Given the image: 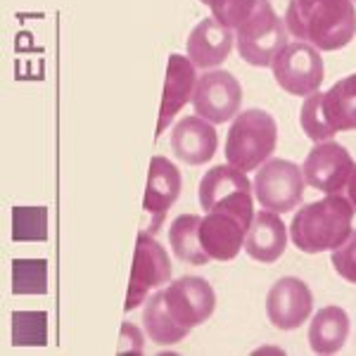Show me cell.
<instances>
[{
  "label": "cell",
  "instance_id": "14",
  "mask_svg": "<svg viewBox=\"0 0 356 356\" xmlns=\"http://www.w3.org/2000/svg\"><path fill=\"white\" fill-rule=\"evenodd\" d=\"M178 195H181V171L166 157H152L150 174H147L145 204H143L145 216L150 219L145 226V231L150 235H154L162 228L166 211L174 207Z\"/></svg>",
  "mask_w": 356,
  "mask_h": 356
},
{
  "label": "cell",
  "instance_id": "11",
  "mask_svg": "<svg viewBox=\"0 0 356 356\" xmlns=\"http://www.w3.org/2000/svg\"><path fill=\"white\" fill-rule=\"evenodd\" d=\"M243 86L231 72H209L197 79L193 93V107L197 117L211 124H226L240 114Z\"/></svg>",
  "mask_w": 356,
  "mask_h": 356
},
{
  "label": "cell",
  "instance_id": "18",
  "mask_svg": "<svg viewBox=\"0 0 356 356\" xmlns=\"http://www.w3.org/2000/svg\"><path fill=\"white\" fill-rule=\"evenodd\" d=\"M195 65L188 57L174 53L169 57L166 67V81H164V95L162 107H159V124H157V138L164 134L166 126L174 122V117L183 110L188 100H193L195 93Z\"/></svg>",
  "mask_w": 356,
  "mask_h": 356
},
{
  "label": "cell",
  "instance_id": "20",
  "mask_svg": "<svg viewBox=\"0 0 356 356\" xmlns=\"http://www.w3.org/2000/svg\"><path fill=\"white\" fill-rule=\"evenodd\" d=\"M349 337V316L342 307H323L309 325V344L314 354H335Z\"/></svg>",
  "mask_w": 356,
  "mask_h": 356
},
{
  "label": "cell",
  "instance_id": "12",
  "mask_svg": "<svg viewBox=\"0 0 356 356\" xmlns=\"http://www.w3.org/2000/svg\"><path fill=\"white\" fill-rule=\"evenodd\" d=\"M354 159L347 152V147L340 143L323 140L316 143L312 152L307 154L302 166L304 181L316 191H323L325 195H335L347 188V181L354 171Z\"/></svg>",
  "mask_w": 356,
  "mask_h": 356
},
{
  "label": "cell",
  "instance_id": "23",
  "mask_svg": "<svg viewBox=\"0 0 356 356\" xmlns=\"http://www.w3.org/2000/svg\"><path fill=\"white\" fill-rule=\"evenodd\" d=\"M200 3H204L211 10L214 19L221 22L223 26L238 29L254 15V10L264 0H200Z\"/></svg>",
  "mask_w": 356,
  "mask_h": 356
},
{
  "label": "cell",
  "instance_id": "5",
  "mask_svg": "<svg viewBox=\"0 0 356 356\" xmlns=\"http://www.w3.org/2000/svg\"><path fill=\"white\" fill-rule=\"evenodd\" d=\"M240 57L252 67H271L275 55L288 45V26L285 19L275 15L268 0H264L254 15L243 26L235 29Z\"/></svg>",
  "mask_w": 356,
  "mask_h": 356
},
{
  "label": "cell",
  "instance_id": "26",
  "mask_svg": "<svg viewBox=\"0 0 356 356\" xmlns=\"http://www.w3.org/2000/svg\"><path fill=\"white\" fill-rule=\"evenodd\" d=\"M347 200L352 202V207L356 209V166H354L352 176H349V181H347Z\"/></svg>",
  "mask_w": 356,
  "mask_h": 356
},
{
  "label": "cell",
  "instance_id": "16",
  "mask_svg": "<svg viewBox=\"0 0 356 356\" xmlns=\"http://www.w3.org/2000/svg\"><path fill=\"white\" fill-rule=\"evenodd\" d=\"M219 147V138L211 122L202 117H183L171 131V150L181 162L200 166L209 162Z\"/></svg>",
  "mask_w": 356,
  "mask_h": 356
},
{
  "label": "cell",
  "instance_id": "19",
  "mask_svg": "<svg viewBox=\"0 0 356 356\" xmlns=\"http://www.w3.org/2000/svg\"><path fill=\"white\" fill-rule=\"evenodd\" d=\"M288 247V228L275 211H259L252 219V226L245 238V252L254 261L273 264L283 257Z\"/></svg>",
  "mask_w": 356,
  "mask_h": 356
},
{
  "label": "cell",
  "instance_id": "3",
  "mask_svg": "<svg viewBox=\"0 0 356 356\" xmlns=\"http://www.w3.org/2000/svg\"><path fill=\"white\" fill-rule=\"evenodd\" d=\"M300 122L314 143L330 140L342 131H356V74L340 79L325 93L316 90L307 95Z\"/></svg>",
  "mask_w": 356,
  "mask_h": 356
},
{
  "label": "cell",
  "instance_id": "6",
  "mask_svg": "<svg viewBox=\"0 0 356 356\" xmlns=\"http://www.w3.org/2000/svg\"><path fill=\"white\" fill-rule=\"evenodd\" d=\"M154 297L162 304L171 323L183 332H191L193 328L202 325L204 321H209L216 309L214 290L200 275H183L166 290H159Z\"/></svg>",
  "mask_w": 356,
  "mask_h": 356
},
{
  "label": "cell",
  "instance_id": "9",
  "mask_svg": "<svg viewBox=\"0 0 356 356\" xmlns=\"http://www.w3.org/2000/svg\"><path fill=\"white\" fill-rule=\"evenodd\" d=\"M254 195L261 209L275 211V214H288L297 209L304 200L302 169L288 159H268L261 171H257Z\"/></svg>",
  "mask_w": 356,
  "mask_h": 356
},
{
  "label": "cell",
  "instance_id": "22",
  "mask_svg": "<svg viewBox=\"0 0 356 356\" xmlns=\"http://www.w3.org/2000/svg\"><path fill=\"white\" fill-rule=\"evenodd\" d=\"M143 323H145L147 337L159 344V347H169V344H178L181 340H186L188 332H183L181 328H176L171 323V318L164 314L162 304L157 302V297H150L145 304V312H143Z\"/></svg>",
  "mask_w": 356,
  "mask_h": 356
},
{
  "label": "cell",
  "instance_id": "1",
  "mask_svg": "<svg viewBox=\"0 0 356 356\" xmlns=\"http://www.w3.org/2000/svg\"><path fill=\"white\" fill-rule=\"evenodd\" d=\"M285 26L295 38L318 50H342L356 36L354 0H290Z\"/></svg>",
  "mask_w": 356,
  "mask_h": 356
},
{
  "label": "cell",
  "instance_id": "10",
  "mask_svg": "<svg viewBox=\"0 0 356 356\" xmlns=\"http://www.w3.org/2000/svg\"><path fill=\"white\" fill-rule=\"evenodd\" d=\"M171 280V261L162 245L147 231L138 233L134 268H131L129 295H126V312H134L147 300V292L166 285Z\"/></svg>",
  "mask_w": 356,
  "mask_h": 356
},
{
  "label": "cell",
  "instance_id": "27",
  "mask_svg": "<svg viewBox=\"0 0 356 356\" xmlns=\"http://www.w3.org/2000/svg\"><path fill=\"white\" fill-rule=\"evenodd\" d=\"M354 3H356V0H354Z\"/></svg>",
  "mask_w": 356,
  "mask_h": 356
},
{
  "label": "cell",
  "instance_id": "15",
  "mask_svg": "<svg viewBox=\"0 0 356 356\" xmlns=\"http://www.w3.org/2000/svg\"><path fill=\"white\" fill-rule=\"evenodd\" d=\"M250 226V221L228 214V211H209L200 221V243L209 254V259L231 261L243 250Z\"/></svg>",
  "mask_w": 356,
  "mask_h": 356
},
{
  "label": "cell",
  "instance_id": "25",
  "mask_svg": "<svg viewBox=\"0 0 356 356\" xmlns=\"http://www.w3.org/2000/svg\"><path fill=\"white\" fill-rule=\"evenodd\" d=\"M119 352L129 354H140L143 352V335L136 325L124 323L122 325V337H119Z\"/></svg>",
  "mask_w": 356,
  "mask_h": 356
},
{
  "label": "cell",
  "instance_id": "2",
  "mask_svg": "<svg viewBox=\"0 0 356 356\" xmlns=\"http://www.w3.org/2000/svg\"><path fill=\"white\" fill-rule=\"evenodd\" d=\"M354 207L340 193L328 195L318 202L304 204L290 223V235L297 250L318 254L340 247L352 233Z\"/></svg>",
  "mask_w": 356,
  "mask_h": 356
},
{
  "label": "cell",
  "instance_id": "21",
  "mask_svg": "<svg viewBox=\"0 0 356 356\" xmlns=\"http://www.w3.org/2000/svg\"><path fill=\"white\" fill-rule=\"evenodd\" d=\"M200 221H202V216L197 214H183L169 228V243L174 254L181 261L195 264V266L211 261L202 243H200Z\"/></svg>",
  "mask_w": 356,
  "mask_h": 356
},
{
  "label": "cell",
  "instance_id": "4",
  "mask_svg": "<svg viewBox=\"0 0 356 356\" xmlns=\"http://www.w3.org/2000/svg\"><path fill=\"white\" fill-rule=\"evenodd\" d=\"M278 143V126L275 119L264 110H245L235 117L226 138V159L240 171H254L275 150Z\"/></svg>",
  "mask_w": 356,
  "mask_h": 356
},
{
  "label": "cell",
  "instance_id": "8",
  "mask_svg": "<svg viewBox=\"0 0 356 356\" xmlns=\"http://www.w3.org/2000/svg\"><path fill=\"white\" fill-rule=\"evenodd\" d=\"M273 79L290 95H312L325 79L321 50L312 43H288L273 60Z\"/></svg>",
  "mask_w": 356,
  "mask_h": 356
},
{
  "label": "cell",
  "instance_id": "7",
  "mask_svg": "<svg viewBox=\"0 0 356 356\" xmlns=\"http://www.w3.org/2000/svg\"><path fill=\"white\" fill-rule=\"evenodd\" d=\"M200 204L207 211H228L240 219H254V207H252V183L245 171L235 166H214L200 181Z\"/></svg>",
  "mask_w": 356,
  "mask_h": 356
},
{
  "label": "cell",
  "instance_id": "24",
  "mask_svg": "<svg viewBox=\"0 0 356 356\" xmlns=\"http://www.w3.org/2000/svg\"><path fill=\"white\" fill-rule=\"evenodd\" d=\"M330 261L340 278L356 285V231L349 233V238L344 240L340 247L332 250Z\"/></svg>",
  "mask_w": 356,
  "mask_h": 356
},
{
  "label": "cell",
  "instance_id": "13",
  "mask_svg": "<svg viewBox=\"0 0 356 356\" xmlns=\"http://www.w3.org/2000/svg\"><path fill=\"white\" fill-rule=\"evenodd\" d=\"M314 295L300 278L275 280L266 295V316L278 330H295L312 316Z\"/></svg>",
  "mask_w": 356,
  "mask_h": 356
},
{
  "label": "cell",
  "instance_id": "17",
  "mask_svg": "<svg viewBox=\"0 0 356 356\" xmlns=\"http://www.w3.org/2000/svg\"><path fill=\"white\" fill-rule=\"evenodd\" d=\"M233 38V29L223 26L214 17L202 19L188 36V57H191L195 67H219L231 55Z\"/></svg>",
  "mask_w": 356,
  "mask_h": 356
}]
</instances>
